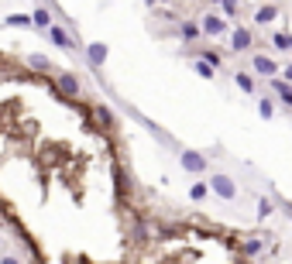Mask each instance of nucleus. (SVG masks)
Returning <instances> with one entry per match:
<instances>
[{
    "instance_id": "393cba45",
    "label": "nucleus",
    "mask_w": 292,
    "mask_h": 264,
    "mask_svg": "<svg viewBox=\"0 0 292 264\" xmlns=\"http://www.w3.org/2000/svg\"><path fill=\"white\" fill-rule=\"evenodd\" d=\"M0 264H21V261H17L14 254H4V257H0Z\"/></svg>"
},
{
    "instance_id": "b1692460",
    "label": "nucleus",
    "mask_w": 292,
    "mask_h": 264,
    "mask_svg": "<svg viewBox=\"0 0 292 264\" xmlns=\"http://www.w3.org/2000/svg\"><path fill=\"white\" fill-rule=\"evenodd\" d=\"M279 72H282V79H285V82H292V62L285 65V69H279Z\"/></svg>"
},
{
    "instance_id": "f3484780",
    "label": "nucleus",
    "mask_w": 292,
    "mask_h": 264,
    "mask_svg": "<svg viewBox=\"0 0 292 264\" xmlns=\"http://www.w3.org/2000/svg\"><path fill=\"white\" fill-rule=\"evenodd\" d=\"M31 21L38 24V28H48V24H52V14H48V7H34Z\"/></svg>"
},
{
    "instance_id": "dca6fc26",
    "label": "nucleus",
    "mask_w": 292,
    "mask_h": 264,
    "mask_svg": "<svg viewBox=\"0 0 292 264\" xmlns=\"http://www.w3.org/2000/svg\"><path fill=\"white\" fill-rule=\"evenodd\" d=\"M196 55H200V58H206V62H210V65H213L217 72L224 69V58L217 55V52H210V48H200V52H196Z\"/></svg>"
},
{
    "instance_id": "5701e85b",
    "label": "nucleus",
    "mask_w": 292,
    "mask_h": 264,
    "mask_svg": "<svg viewBox=\"0 0 292 264\" xmlns=\"http://www.w3.org/2000/svg\"><path fill=\"white\" fill-rule=\"evenodd\" d=\"M7 24H31V17H24V14H14V17H7Z\"/></svg>"
},
{
    "instance_id": "39448f33",
    "label": "nucleus",
    "mask_w": 292,
    "mask_h": 264,
    "mask_svg": "<svg viewBox=\"0 0 292 264\" xmlns=\"http://www.w3.org/2000/svg\"><path fill=\"white\" fill-rule=\"evenodd\" d=\"M271 93L279 96V103L285 106V110H292V82H285V79H279V76H271Z\"/></svg>"
},
{
    "instance_id": "0eeeda50",
    "label": "nucleus",
    "mask_w": 292,
    "mask_h": 264,
    "mask_svg": "<svg viewBox=\"0 0 292 264\" xmlns=\"http://www.w3.org/2000/svg\"><path fill=\"white\" fill-rule=\"evenodd\" d=\"M179 38H182V41H200V38H203V28H200V21L179 17Z\"/></svg>"
},
{
    "instance_id": "2eb2a0df",
    "label": "nucleus",
    "mask_w": 292,
    "mask_h": 264,
    "mask_svg": "<svg viewBox=\"0 0 292 264\" xmlns=\"http://www.w3.org/2000/svg\"><path fill=\"white\" fill-rule=\"evenodd\" d=\"M192 69L200 72L203 79H213V76H217V69L210 65V62H206V58H196V62H192Z\"/></svg>"
},
{
    "instance_id": "9b49d317",
    "label": "nucleus",
    "mask_w": 292,
    "mask_h": 264,
    "mask_svg": "<svg viewBox=\"0 0 292 264\" xmlns=\"http://www.w3.org/2000/svg\"><path fill=\"white\" fill-rule=\"evenodd\" d=\"M275 17H279V7H275V4H265V7H258V11H255V24H261V28H265V24H271Z\"/></svg>"
},
{
    "instance_id": "ddd939ff",
    "label": "nucleus",
    "mask_w": 292,
    "mask_h": 264,
    "mask_svg": "<svg viewBox=\"0 0 292 264\" xmlns=\"http://www.w3.org/2000/svg\"><path fill=\"white\" fill-rule=\"evenodd\" d=\"M265 240H268V237H258V233H255V237H247V240H244V254H247V257H255V254H261Z\"/></svg>"
},
{
    "instance_id": "1a4fd4ad",
    "label": "nucleus",
    "mask_w": 292,
    "mask_h": 264,
    "mask_svg": "<svg viewBox=\"0 0 292 264\" xmlns=\"http://www.w3.org/2000/svg\"><path fill=\"white\" fill-rule=\"evenodd\" d=\"M234 82H237V90L247 93V96H255V93H258V79H255L251 72H244V69H237V72H234Z\"/></svg>"
},
{
    "instance_id": "7ed1b4c3",
    "label": "nucleus",
    "mask_w": 292,
    "mask_h": 264,
    "mask_svg": "<svg viewBox=\"0 0 292 264\" xmlns=\"http://www.w3.org/2000/svg\"><path fill=\"white\" fill-rule=\"evenodd\" d=\"M55 86H59V93H66L69 100H79V96H83V86H79V79L72 76V72H66V69H59Z\"/></svg>"
},
{
    "instance_id": "f03ea898",
    "label": "nucleus",
    "mask_w": 292,
    "mask_h": 264,
    "mask_svg": "<svg viewBox=\"0 0 292 264\" xmlns=\"http://www.w3.org/2000/svg\"><path fill=\"white\" fill-rule=\"evenodd\" d=\"M210 192H217L220 199H237V185H234L230 175L213 172V175H210Z\"/></svg>"
},
{
    "instance_id": "f257e3e1",
    "label": "nucleus",
    "mask_w": 292,
    "mask_h": 264,
    "mask_svg": "<svg viewBox=\"0 0 292 264\" xmlns=\"http://www.w3.org/2000/svg\"><path fill=\"white\" fill-rule=\"evenodd\" d=\"M200 28H203V35H206V38H227V35H230V24L224 21V14H217V11L203 14Z\"/></svg>"
},
{
    "instance_id": "f8f14e48",
    "label": "nucleus",
    "mask_w": 292,
    "mask_h": 264,
    "mask_svg": "<svg viewBox=\"0 0 292 264\" xmlns=\"http://www.w3.org/2000/svg\"><path fill=\"white\" fill-rule=\"evenodd\" d=\"M93 117H96L100 130H113V127H117V120H113V114L107 110V106H96V110H93Z\"/></svg>"
},
{
    "instance_id": "423d86ee",
    "label": "nucleus",
    "mask_w": 292,
    "mask_h": 264,
    "mask_svg": "<svg viewBox=\"0 0 292 264\" xmlns=\"http://www.w3.org/2000/svg\"><path fill=\"white\" fill-rule=\"evenodd\" d=\"M251 45H255V35L247 28H234L230 31V52H247Z\"/></svg>"
},
{
    "instance_id": "4be33fe9",
    "label": "nucleus",
    "mask_w": 292,
    "mask_h": 264,
    "mask_svg": "<svg viewBox=\"0 0 292 264\" xmlns=\"http://www.w3.org/2000/svg\"><path fill=\"white\" fill-rule=\"evenodd\" d=\"M31 65L34 69H48V58L45 55H31Z\"/></svg>"
},
{
    "instance_id": "a211bd4d",
    "label": "nucleus",
    "mask_w": 292,
    "mask_h": 264,
    "mask_svg": "<svg viewBox=\"0 0 292 264\" xmlns=\"http://www.w3.org/2000/svg\"><path fill=\"white\" fill-rule=\"evenodd\" d=\"M189 195H192V199H196V203H203V199H206V195H210V185H206V182H192Z\"/></svg>"
},
{
    "instance_id": "6e6552de",
    "label": "nucleus",
    "mask_w": 292,
    "mask_h": 264,
    "mask_svg": "<svg viewBox=\"0 0 292 264\" xmlns=\"http://www.w3.org/2000/svg\"><path fill=\"white\" fill-rule=\"evenodd\" d=\"M45 31H48V38H52V41H55V45L62 48V52H76V41H72V38H69L66 31L59 28V24H48Z\"/></svg>"
},
{
    "instance_id": "aec40b11",
    "label": "nucleus",
    "mask_w": 292,
    "mask_h": 264,
    "mask_svg": "<svg viewBox=\"0 0 292 264\" xmlns=\"http://www.w3.org/2000/svg\"><path fill=\"white\" fill-rule=\"evenodd\" d=\"M90 58L96 62V65H100L103 58H107V48H103V45H90Z\"/></svg>"
},
{
    "instance_id": "a878e982",
    "label": "nucleus",
    "mask_w": 292,
    "mask_h": 264,
    "mask_svg": "<svg viewBox=\"0 0 292 264\" xmlns=\"http://www.w3.org/2000/svg\"><path fill=\"white\" fill-rule=\"evenodd\" d=\"M162 4H172V0H162Z\"/></svg>"
},
{
    "instance_id": "bb28decb",
    "label": "nucleus",
    "mask_w": 292,
    "mask_h": 264,
    "mask_svg": "<svg viewBox=\"0 0 292 264\" xmlns=\"http://www.w3.org/2000/svg\"><path fill=\"white\" fill-rule=\"evenodd\" d=\"M289 48H292V38H289Z\"/></svg>"
},
{
    "instance_id": "4468645a",
    "label": "nucleus",
    "mask_w": 292,
    "mask_h": 264,
    "mask_svg": "<svg viewBox=\"0 0 292 264\" xmlns=\"http://www.w3.org/2000/svg\"><path fill=\"white\" fill-rule=\"evenodd\" d=\"M258 114L265 117V120L275 117V96H258Z\"/></svg>"
},
{
    "instance_id": "412c9836",
    "label": "nucleus",
    "mask_w": 292,
    "mask_h": 264,
    "mask_svg": "<svg viewBox=\"0 0 292 264\" xmlns=\"http://www.w3.org/2000/svg\"><path fill=\"white\" fill-rule=\"evenodd\" d=\"M258 216H261V219L271 216V203H268V199H261V203H258Z\"/></svg>"
},
{
    "instance_id": "9d476101",
    "label": "nucleus",
    "mask_w": 292,
    "mask_h": 264,
    "mask_svg": "<svg viewBox=\"0 0 292 264\" xmlns=\"http://www.w3.org/2000/svg\"><path fill=\"white\" fill-rule=\"evenodd\" d=\"M182 165H186V168H189V172H206V158H203V155H196V151H182Z\"/></svg>"
},
{
    "instance_id": "20e7f679",
    "label": "nucleus",
    "mask_w": 292,
    "mask_h": 264,
    "mask_svg": "<svg viewBox=\"0 0 292 264\" xmlns=\"http://www.w3.org/2000/svg\"><path fill=\"white\" fill-rule=\"evenodd\" d=\"M251 69L258 72L261 79H271V76L279 72V62H275V58H268V55H251Z\"/></svg>"
},
{
    "instance_id": "6ab92c4d",
    "label": "nucleus",
    "mask_w": 292,
    "mask_h": 264,
    "mask_svg": "<svg viewBox=\"0 0 292 264\" xmlns=\"http://www.w3.org/2000/svg\"><path fill=\"white\" fill-rule=\"evenodd\" d=\"M271 45H275V52H289V35L275 31V35H271Z\"/></svg>"
}]
</instances>
